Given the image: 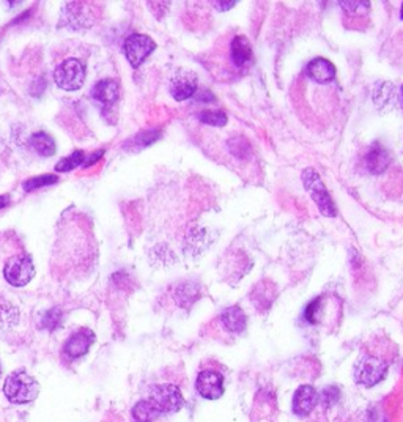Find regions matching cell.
I'll return each mask as SVG.
<instances>
[{
  "mask_svg": "<svg viewBox=\"0 0 403 422\" xmlns=\"http://www.w3.org/2000/svg\"><path fill=\"white\" fill-rule=\"evenodd\" d=\"M4 394L11 404L24 405L34 402L40 394V385L38 381L25 370H16L8 375L4 385Z\"/></svg>",
  "mask_w": 403,
  "mask_h": 422,
  "instance_id": "6da1fadb",
  "label": "cell"
},
{
  "mask_svg": "<svg viewBox=\"0 0 403 422\" xmlns=\"http://www.w3.org/2000/svg\"><path fill=\"white\" fill-rule=\"evenodd\" d=\"M303 183L304 187L309 191L310 197L314 199V202L317 204L318 210L322 211V214H324L326 218H334L337 211L333 199H331L329 192L326 190V186L320 178V175H318L314 169H305L303 172Z\"/></svg>",
  "mask_w": 403,
  "mask_h": 422,
  "instance_id": "7a4b0ae2",
  "label": "cell"
},
{
  "mask_svg": "<svg viewBox=\"0 0 403 422\" xmlns=\"http://www.w3.org/2000/svg\"><path fill=\"white\" fill-rule=\"evenodd\" d=\"M54 79L65 92H76L86 81V67L77 58H68L55 68Z\"/></svg>",
  "mask_w": 403,
  "mask_h": 422,
  "instance_id": "3957f363",
  "label": "cell"
},
{
  "mask_svg": "<svg viewBox=\"0 0 403 422\" xmlns=\"http://www.w3.org/2000/svg\"><path fill=\"white\" fill-rule=\"evenodd\" d=\"M388 374V364L383 360L376 358V356L366 355L357 361L355 369V378L359 385L366 388H372L378 385L380 381L386 378Z\"/></svg>",
  "mask_w": 403,
  "mask_h": 422,
  "instance_id": "277c9868",
  "label": "cell"
},
{
  "mask_svg": "<svg viewBox=\"0 0 403 422\" xmlns=\"http://www.w3.org/2000/svg\"><path fill=\"white\" fill-rule=\"evenodd\" d=\"M148 400L158 408L161 414H171L178 411L183 407V394H181L180 388L166 383V385H158L152 389V394Z\"/></svg>",
  "mask_w": 403,
  "mask_h": 422,
  "instance_id": "5b68a950",
  "label": "cell"
},
{
  "mask_svg": "<svg viewBox=\"0 0 403 422\" xmlns=\"http://www.w3.org/2000/svg\"><path fill=\"white\" fill-rule=\"evenodd\" d=\"M4 276L8 284L15 287H24L27 285L32 277L35 276V266L29 256H15L6 262L4 268Z\"/></svg>",
  "mask_w": 403,
  "mask_h": 422,
  "instance_id": "8992f818",
  "label": "cell"
},
{
  "mask_svg": "<svg viewBox=\"0 0 403 422\" xmlns=\"http://www.w3.org/2000/svg\"><path fill=\"white\" fill-rule=\"evenodd\" d=\"M123 49H125L128 62L131 63L134 68H139L140 65L147 60L148 55L156 49V43L148 35L134 34L126 38Z\"/></svg>",
  "mask_w": 403,
  "mask_h": 422,
  "instance_id": "52a82bcc",
  "label": "cell"
},
{
  "mask_svg": "<svg viewBox=\"0 0 403 422\" xmlns=\"http://www.w3.org/2000/svg\"><path fill=\"white\" fill-rule=\"evenodd\" d=\"M169 88L177 101L190 100L197 92V76L190 70H180L172 76Z\"/></svg>",
  "mask_w": 403,
  "mask_h": 422,
  "instance_id": "ba28073f",
  "label": "cell"
},
{
  "mask_svg": "<svg viewBox=\"0 0 403 422\" xmlns=\"http://www.w3.org/2000/svg\"><path fill=\"white\" fill-rule=\"evenodd\" d=\"M196 388L204 399L216 400L224 394V378L214 370H202L197 376Z\"/></svg>",
  "mask_w": 403,
  "mask_h": 422,
  "instance_id": "9c48e42d",
  "label": "cell"
},
{
  "mask_svg": "<svg viewBox=\"0 0 403 422\" xmlns=\"http://www.w3.org/2000/svg\"><path fill=\"white\" fill-rule=\"evenodd\" d=\"M93 342H95L93 331L81 329L77 331V333L71 334L70 339L65 342L63 353L65 356H68L70 360L82 358V356H86L88 353V350L93 345Z\"/></svg>",
  "mask_w": 403,
  "mask_h": 422,
  "instance_id": "30bf717a",
  "label": "cell"
},
{
  "mask_svg": "<svg viewBox=\"0 0 403 422\" xmlns=\"http://www.w3.org/2000/svg\"><path fill=\"white\" fill-rule=\"evenodd\" d=\"M389 164H391V153H389L388 148L383 147L380 142H375V144L369 148L367 153L364 154V166H366L370 173H383L389 167Z\"/></svg>",
  "mask_w": 403,
  "mask_h": 422,
  "instance_id": "8fae6325",
  "label": "cell"
},
{
  "mask_svg": "<svg viewBox=\"0 0 403 422\" xmlns=\"http://www.w3.org/2000/svg\"><path fill=\"white\" fill-rule=\"evenodd\" d=\"M318 402V394L312 386L303 385L296 389L293 397V411L298 416L305 418L314 411V408Z\"/></svg>",
  "mask_w": 403,
  "mask_h": 422,
  "instance_id": "7c38bea8",
  "label": "cell"
},
{
  "mask_svg": "<svg viewBox=\"0 0 403 422\" xmlns=\"http://www.w3.org/2000/svg\"><path fill=\"white\" fill-rule=\"evenodd\" d=\"M308 76L318 84H328L336 77V67L326 58H314L308 65Z\"/></svg>",
  "mask_w": 403,
  "mask_h": 422,
  "instance_id": "4fadbf2b",
  "label": "cell"
},
{
  "mask_svg": "<svg viewBox=\"0 0 403 422\" xmlns=\"http://www.w3.org/2000/svg\"><path fill=\"white\" fill-rule=\"evenodd\" d=\"M120 95V87L114 79L100 81L92 90L93 98L104 106H114Z\"/></svg>",
  "mask_w": 403,
  "mask_h": 422,
  "instance_id": "5bb4252c",
  "label": "cell"
},
{
  "mask_svg": "<svg viewBox=\"0 0 403 422\" xmlns=\"http://www.w3.org/2000/svg\"><path fill=\"white\" fill-rule=\"evenodd\" d=\"M220 322H223L224 328L227 331L239 334L246 329V324H248V317H246L242 308L232 306V308H227L224 312L220 314Z\"/></svg>",
  "mask_w": 403,
  "mask_h": 422,
  "instance_id": "9a60e30c",
  "label": "cell"
},
{
  "mask_svg": "<svg viewBox=\"0 0 403 422\" xmlns=\"http://www.w3.org/2000/svg\"><path fill=\"white\" fill-rule=\"evenodd\" d=\"M230 54L233 63H235L238 68L246 67V65L252 60V49L248 38L243 35L233 38L230 44Z\"/></svg>",
  "mask_w": 403,
  "mask_h": 422,
  "instance_id": "2e32d148",
  "label": "cell"
},
{
  "mask_svg": "<svg viewBox=\"0 0 403 422\" xmlns=\"http://www.w3.org/2000/svg\"><path fill=\"white\" fill-rule=\"evenodd\" d=\"M161 416L162 414L158 411V408L148 399L138 402L133 408V418L136 419V422H154Z\"/></svg>",
  "mask_w": 403,
  "mask_h": 422,
  "instance_id": "e0dca14e",
  "label": "cell"
},
{
  "mask_svg": "<svg viewBox=\"0 0 403 422\" xmlns=\"http://www.w3.org/2000/svg\"><path fill=\"white\" fill-rule=\"evenodd\" d=\"M30 145L41 157H52L55 153V142L48 133H35L30 138Z\"/></svg>",
  "mask_w": 403,
  "mask_h": 422,
  "instance_id": "ac0fdd59",
  "label": "cell"
},
{
  "mask_svg": "<svg viewBox=\"0 0 403 422\" xmlns=\"http://www.w3.org/2000/svg\"><path fill=\"white\" fill-rule=\"evenodd\" d=\"M229 150L233 154V157L246 159L252 154V148L248 139L243 138V136H235V138L229 140Z\"/></svg>",
  "mask_w": 403,
  "mask_h": 422,
  "instance_id": "d6986e66",
  "label": "cell"
},
{
  "mask_svg": "<svg viewBox=\"0 0 403 422\" xmlns=\"http://www.w3.org/2000/svg\"><path fill=\"white\" fill-rule=\"evenodd\" d=\"M197 291H199V287L192 282L180 285L177 290V300L180 303V306L190 308L191 304L197 300Z\"/></svg>",
  "mask_w": 403,
  "mask_h": 422,
  "instance_id": "ffe728a7",
  "label": "cell"
},
{
  "mask_svg": "<svg viewBox=\"0 0 403 422\" xmlns=\"http://www.w3.org/2000/svg\"><path fill=\"white\" fill-rule=\"evenodd\" d=\"M84 162H86V154H84L81 150H77L74 153H71L68 158H63L62 161H58L55 166V171L57 172L73 171L76 167L84 166Z\"/></svg>",
  "mask_w": 403,
  "mask_h": 422,
  "instance_id": "44dd1931",
  "label": "cell"
},
{
  "mask_svg": "<svg viewBox=\"0 0 403 422\" xmlns=\"http://www.w3.org/2000/svg\"><path fill=\"white\" fill-rule=\"evenodd\" d=\"M199 120L202 123H205V125L210 126H225L227 125V115L223 110H204V112L199 114Z\"/></svg>",
  "mask_w": 403,
  "mask_h": 422,
  "instance_id": "7402d4cb",
  "label": "cell"
},
{
  "mask_svg": "<svg viewBox=\"0 0 403 422\" xmlns=\"http://www.w3.org/2000/svg\"><path fill=\"white\" fill-rule=\"evenodd\" d=\"M271 289H272V285L270 282H262L260 285H257L256 290H258L260 294H257V291H253V294H252V298L258 296V300L253 301V304H256L257 309L258 308H270L268 304H266V301H268L270 304L272 303V295L270 294Z\"/></svg>",
  "mask_w": 403,
  "mask_h": 422,
  "instance_id": "603a6c76",
  "label": "cell"
},
{
  "mask_svg": "<svg viewBox=\"0 0 403 422\" xmlns=\"http://www.w3.org/2000/svg\"><path fill=\"white\" fill-rule=\"evenodd\" d=\"M57 183V177L55 175H40V177L30 178L24 183V190L25 191H34L38 190L41 186H48V185H54Z\"/></svg>",
  "mask_w": 403,
  "mask_h": 422,
  "instance_id": "cb8c5ba5",
  "label": "cell"
},
{
  "mask_svg": "<svg viewBox=\"0 0 403 422\" xmlns=\"http://www.w3.org/2000/svg\"><path fill=\"white\" fill-rule=\"evenodd\" d=\"M62 324V310L60 309H51L43 318V327L46 329H55Z\"/></svg>",
  "mask_w": 403,
  "mask_h": 422,
  "instance_id": "d4e9b609",
  "label": "cell"
},
{
  "mask_svg": "<svg viewBox=\"0 0 403 422\" xmlns=\"http://www.w3.org/2000/svg\"><path fill=\"white\" fill-rule=\"evenodd\" d=\"M159 131H156V129H152V131H144L136 136V138L131 140V144L138 145L139 148H144L147 145L153 144L156 139H159Z\"/></svg>",
  "mask_w": 403,
  "mask_h": 422,
  "instance_id": "484cf974",
  "label": "cell"
},
{
  "mask_svg": "<svg viewBox=\"0 0 403 422\" xmlns=\"http://www.w3.org/2000/svg\"><path fill=\"white\" fill-rule=\"evenodd\" d=\"M341 6L347 13H367L370 10V2H341Z\"/></svg>",
  "mask_w": 403,
  "mask_h": 422,
  "instance_id": "4316f807",
  "label": "cell"
},
{
  "mask_svg": "<svg viewBox=\"0 0 403 422\" xmlns=\"http://www.w3.org/2000/svg\"><path fill=\"white\" fill-rule=\"evenodd\" d=\"M336 393H339V389L334 388V386H331V388H328L326 391H324L322 394V399L324 400V404H326L328 407L333 405L334 402L337 400V397H339V394H336Z\"/></svg>",
  "mask_w": 403,
  "mask_h": 422,
  "instance_id": "83f0119b",
  "label": "cell"
},
{
  "mask_svg": "<svg viewBox=\"0 0 403 422\" xmlns=\"http://www.w3.org/2000/svg\"><path fill=\"white\" fill-rule=\"evenodd\" d=\"M103 154H104V150H98V152H95L93 154H90V157L86 159V162H84V166H86V167L93 166L96 161L103 158Z\"/></svg>",
  "mask_w": 403,
  "mask_h": 422,
  "instance_id": "f1b7e54d",
  "label": "cell"
},
{
  "mask_svg": "<svg viewBox=\"0 0 403 422\" xmlns=\"http://www.w3.org/2000/svg\"><path fill=\"white\" fill-rule=\"evenodd\" d=\"M213 4H214V6H216V8L219 11H227V10L233 8L237 2H233V0H229V2H213Z\"/></svg>",
  "mask_w": 403,
  "mask_h": 422,
  "instance_id": "f546056e",
  "label": "cell"
},
{
  "mask_svg": "<svg viewBox=\"0 0 403 422\" xmlns=\"http://www.w3.org/2000/svg\"><path fill=\"white\" fill-rule=\"evenodd\" d=\"M8 202H10V197L8 196H2V197H0V209H4V206L8 205Z\"/></svg>",
  "mask_w": 403,
  "mask_h": 422,
  "instance_id": "4dcf8cb0",
  "label": "cell"
},
{
  "mask_svg": "<svg viewBox=\"0 0 403 422\" xmlns=\"http://www.w3.org/2000/svg\"><path fill=\"white\" fill-rule=\"evenodd\" d=\"M400 15H402V19H403V5H402V13H400Z\"/></svg>",
  "mask_w": 403,
  "mask_h": 422,
  "instance_id": "1f68e13d",
  "label": "cell"
},
{
  "mask_svg": "<svg viewBox=\"0 0 403 422\" xmlns=\"http://www.w3.org/2000/svg\"><path fill=\"white\" fill-rule=\"evenodd\" d=\"M0 375H2V366H0Z\"/></svg>",
  "mask_w": 403,
  "mask_h": 422,
  "instance_id": "d6a6232c",
  "label": "cell"
},
{
  "mask_svg": "<svg viewBox=\"0 0 403 422\" xmlns=\"http://www.w3.org/2000/svg\"><path fill=\"white\" fill-rule=\"evenodd\" d=\"M402 95H403V87H402Z\"/></svg>",
  "mask_w": 403,
  "mask_h": 422,
  "instance_id": "836d02e7",
  "label": "cell"
}]
</instances>
